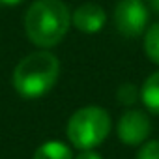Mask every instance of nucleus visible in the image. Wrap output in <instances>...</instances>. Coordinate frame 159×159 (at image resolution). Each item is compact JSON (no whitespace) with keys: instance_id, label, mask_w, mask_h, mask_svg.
<instances>
[{"instance_id":"obj_1","label":"nucleus","mask_w":159,"mask_h":159,"mask_svg":"<svg viewBox=\"0 0 159 159\" xmlns=\"http://www.w3.org/2000/svg\"><path fill=\"white\" fill-rule=\"evenodd\" d=\"M71 26V11L62 0H36L25 15L28 39L43 49L64 39Z\"/></svg>"},{"instance_id":"obj_2","label":"nucleus","mask_w":159,"mask_h":159,"mask_svg":"<svg viewBox=\"0 0 159 159\" xmlns=\"http://www.w3.org/2000/svg\"><path fill=\"white\" fill-rule=\"evenodd\" d=\"M58 75V58L49 51H36L25 56L13 69V88L26 99H38L56 84Z\"/></svg>"},{"instance_id":"obj_3","label":"nucleus","mask_w":159,"mask_h":159,"mask_svg":"<svg viewBox=\"0 0 159 159\" xmlns=\"http://www.w3.org/2000/svg\"><path fill=\"white\" fill-rule=\"evenodd\" d=\"M111 131V116L105 109L88 105L71 114L67 122V139L79 150H94Z\"/></svg>"},{"instance_id":"obj_4","label":"nucleus","mask_w":159,"mask_h":159,"mask_svg":"<svg viewBox=\"0 0 159 159\" xmlns=\"http://www.w3.org/2000/svg\"><path fill=\"white\" fill-rule=\"evenodd\" d=\"M148 8L142 0H120L114 8V26L125 38H137L146 32Z\"/></svg>"},{"instance_id":"obj_5","label":"nucleus","mask_w":159,"mask_h":159,"mask_svg":"<svg viewBox=\"0 0 159 159\" xmlns=\"http://www.w3.org/2000/svg\"><path fill=\"white\" fill-rule=\"evenodd\" d=\"M152 131V124L146 112L139 111V109H129L122 114V118L118 120V139L127 144V146H139L142 144L148 135Z\"/></svg>"},{"instance_id":"obj_6","label":"nucleus","mask_w":159,"mask_h":159,"mask_svg":"<svg viewBox=\"0 0 159 159\" xmlns=\"http://www.w3.org/2000/svg\"><path fill=\"white\" fill-rule=\"evenodd\" d=\"M105 21H107L105 10L96 2L81 4L75 10V13H71V23L83 34H98L103 28Z\"/></svg>"},{"instance_id":"obj_7","label":"nucleus","mask_w":159,"mask_h":159,"mask_svg":"<svg viewBox=\"0 0 159 159\" xmlns=\"http://www.w3.org/2000/svg\"><path fill=\"white\" fill-rule=\"evenodd\" d=\"M140 99L150 112L159 114V71L152 73L144 81L140 88Z\"/></svg>"},{"instance_id":"obj_8","label":"nucleus","mask_w":159,"mask_h":159,"mask_svg":"<svg viewBox=\"0 0 159 159\" xmlns=\"http://www.w3.org/2000/svg\"><path fill=\"white\" fill-rule=\"evenodd\" d=\"M34 159H73V152L60 140H49L34 152Z\"/></svg>"},{"instance_id":"obj_9","label":"nucleus","mask_w":159,"mask_h":159,"mask_svg":"<svg viewBox=\"0 0 159 159\" xmlns=\"http://www.w3.org/2000/svg\"><path fill=\"white\" fill-rule=\"evenodd\" d=\"M144 52L153 64L159 66V23L146 28V32H144Z\"/></svg>"},{"instance_id":"obj_10","label":"nucleus","mask_w":159,"mask_h":159,"mask_svg":"<svg viewBox=\"0 0 159 159\" xmlns=\"http://www.w3.org/2000/svg\"><path fill=\"white\" fill-rule=\"evenodd\" d=\"M116 98H118V101L124 103V105H133V103L137 101V98H139V88H137L135 84H131V83H125V84H122V86L118 88Z\"/></svg>"},{"instance_id":"obj_11","label":"nucleus","mask_w":159,"mask_h":159,"mask_svg":"<svg viewBox=\"0 0 159 159\" xmlns=\"http://www.w3.org/2000/svg\"><path fill=\"white\" fill-rule=\"evenodd\" d=\"M137 159H159V140L142 144V148L137 152Z\"/></svg>"},{"instance_id":"obj_12","label":"nucleus","mask_w":159,"mask_h":159,"mask_svg":"<svg viewBox=\"0 0 159 159\" xmlns=\"http://www.w3.org/2000/svg\"><path fill=\"white\" fill-rule=\"evenodd\" d=\"M75 159H101V155L94 150H81V153H79Z\"/></svg>"},{"instance_id":"obj_13","label":"nucleus","mask_w":159,"mask_h":159,"mask_svg":"<svg viewBox=\"0 0 159 159\" xmlns=\"http://www.w3.org/2000/svg\"><path fill=\"white\" fill-rule=\"evenodd\" d=\"M21 2H25V0H0V4H4V6H17Z\"/></svg>"},{"instance_id":"obj_14","label":"nucleus","mask_w":159,"mask_h":159,"mask_svg":"<svg viewBox=\"0 0 159 159\" xmlns=\"http://www.w3.org/2000/svg\"><path fill=\"white\" fill-rule=\"evenodd\" d=\"M150 8H152L153 13L159 15V0H150Z\"/></svg>"},{"instance_id":"obj_15","label":"nucleus","mask_w":159,"mask_h":159,"mask_svg":"<svg viewBox=\"0 0 159 159\" xmlns=\"http://www.w3.org/2000/svg\"><path fill=\"white\" fill-rule=\"evenodd\" d=\"M142 2H144V0H142Z\"/></svg>"}]
</instances>
